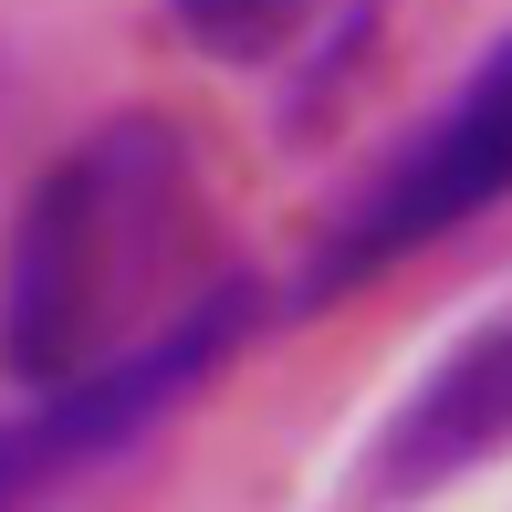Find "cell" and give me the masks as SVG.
Instances as JSON below:
<instances>
[{
    "label": "cell",
    "mask_w": 512,
    "mask_h": 512,
    "mask_svg": "<svg viewBox=\"0 0 512 512\" xmlns=\"http://www.w3.org/2000/svg\"><path fill=\"white\" fill-rule=\"evenodd\" d=\"M199 241V147L178 115H105L32 178L0 251V366L21 387H74L147 345Z\"/></svg>",
    "instance_id": "1"
},
{
    "label": "cell",
    "mask_w": 512,
    "mask_h": 512,
    "mask_svg": "<svg viewBox=\"0 0 512 512\" xmlns=\"http://www.w3.org/2000/svg\"><path fill=\"white\" fill-rule=\"evenodd\" d=\"M502 199H512V32L471 63V84H460V95L335 209V230L314 241L304 304H335V293L398 272L408 251L471 230L481 209H502Z\"/></svg>",
    "instance_id": "2"
},
{
    "label": "cell",
    "mask_w": 512,
    "mask_h": 512,
    "mask_svg": "<svg viewBox=\"0 0 512 512\" xmlns=\"http://www.w3.org/2000/svg\"><path fill=\"white\" fill-rule=\"evenodd\" d=\"M251 324H262V283L220 272V283L189 293V304L157 324L147 345H126L115 366H95V377H74V387H42L21 418H0V512L42 502L53 481H74L84 460H105V450H126V439H147L178 398H199V387L241 356Z\"/></svg>",
    "instance_id": "3"
},
{
    "label": "cell",
    "mask_w": 512,
    "mask_h": 512,
    "mask_svg": "<svg viewBox=\"0 0 512 512\" xmlns=\"http://www.w3.org/2000/svg\"><path fill=\"white\" fill-rule=\"evenodd\" d=\"M502 450H512V304L492 324H471L398 398V418L366 439V492L418 502V492H439V481L481 471V460H502Z\"/></svg>",
    "instance_id": "4"
},
{
    "label": "cell",
    "mask_w": 512,
    "mask_h": 512,
    "mask_svg": "<svg viewBox=\"0 0 512 512\" xmlns=\"http://www.w3.org/2000/svg\"><path fill=\"white\" fill-rule=\"evenodd\" d=\"M168 11L209 63H283L324 21V0H168Z\"/></svg>",
    "instance_id": "5"
}]
</instances>
